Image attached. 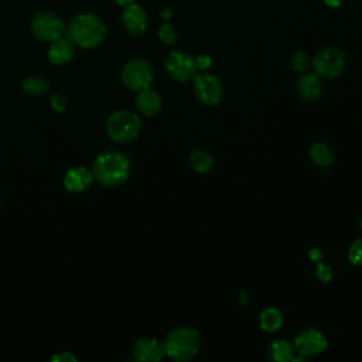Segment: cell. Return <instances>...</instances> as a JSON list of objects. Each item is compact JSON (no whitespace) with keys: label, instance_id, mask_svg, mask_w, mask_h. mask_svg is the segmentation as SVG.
<instances>
[{"label":"cell","instance_id":"obj_1","mask_svg":"<svg viewBox=\"0 0 362 362\" xmlns=\"http://www.w3.org/2000/svg\"><path fill=\"white\" fill-rule=\"evenodd\" d=\"M92 174L105 187H119L129 178L130 161L120 151H106L96 157Z\"/></svg>","mask_w":362,"mask_h":362},{"label":"cell","instance_id":"obj_2","mask_svg":"<svg viewBox=\"0 0 362 362\" xmlns=\"http://www.w3.org/2000/svg\"><path fill=\"white\" fill-rule=\"evenodd\" d=\"M163 345L165 355L173 361H191L199 351V334L192 327H177L168 332Z\"/></svg>","mask_w":362,"mask_h":362},{"label":"cell","instance_id":"obj_3","mask_svg":"<svg viewBox=\"0 0 362 362\" xmlns=\"http://www.w3.org/2000/svg\"><path fill=\"white\" fill-rule=\"evenodd\" d=\"M66 34L72 44L83 48H93L105 38L106 27L103 21L93 14H79L68 24Z\"/></svg>","mask_w":362,"mask_h":362},{"label":"cell","instance_id":"obj_4","mask_svg":"<svg viewBox=\"0 0 362 362\" xmlns=\"http://www.w3.org/2000/svg\"><path fill=\"white\" fill-rule=\"evenodd\" d=\"M141 129L140 119L130 110H117L112 113L106 122L109 137L117 143H129L139 136Z\"/></svg>","mask_w":362,"mask_h":362},{"label":"cell","instance_id":"obj_5","mask_svg":"<svg viewBox=\"0 0 362 362\" xmlns=\"http://www.w3.org/2000/svg\"><path fill=\"white\" fill-rule=\"evenodd\" d=\"M122 82L132 90L150 88L153 82V68L147 59L134 58L122 69Z\"/></svg>","mask_w":362,"mask_h":362},{"label":"cell","instance_id":"obj_6","mask_svg":"<svg viewBox=\"0 0 362 362\" xmlns=\"http://www.w3.org/2000/svg\"><path fill=\"white\" fill-rule=\"evenodd\" d=\"M313 68L318 76L337 78L345 68V55L339 48H324L315 54L313 59Z\"/></svg>","mask_w":362,"mask_h":362},{"label":"cell","instance_id":"obj_7","mask_svg":"<svg viewBox=\"0 0 362 362\" xmlns=\"http://www.w3.org/2000/svg\"><path fill=\"white\" fill-rule=\"evenodd\" d=\"M194 92L199 102L206 106H218L223 99V85L212 74H201L194 78Z\"/></svg>","mask_w":362,"mask_h":362},{"label":"cell","instance_id":"obj_8","mask_svg":"<svg viewBox=\"0 0 362 362\" xmlns=\"http://www.w3.org/2000/svg\"><path fill=\"white\" fill-rule=\"evenodd\" d=\"M164 66L168 75L180 82H187L189 79H194L198 72V65L195 58L182 51H171L164 61Z\"/></svg>","mask_w":362,"mask_h":362},{"label":"cell","instance_id":"obj_9","mask_svg":"<svg viewBox=\"0 0 362 362\" xmlns=\"http://www.w3.org/2000/svg\"><path fill=\"white\" fill-rule=\"evenodd\" d=\"M294 349L303 358L317 356L327 349L328 341L325 335L317 328H305L300 331L294 338Z\"/></svg>","mask_w":362,"mask_h":362},{"label":"cell","instance_id":"obj_10","mask_svg":"<svg viewBox=\"0 0 362 362\" xmlns=\"http://www.w3.org/2000/svg\"><path fill=\"white\" fill-rule=\"evenodd\" d=\"M31 30L38 40L54 41L62 37L64 23L52 13H38L31 21Z\"/></svg>","mask_w":362,"mask_h":362},{"label":"cell","instance_id":"obj_11","mask_svg":"<svg viewBox=\"0 0 362 362\" xmlns=\"http://www.w3.org/2000/svg\"><path fill=\"white\" fill-rule=\"evenodd\" d=\"M133 355L140 362H157L165 356L163 342L154 338H140L133 345Z\"/></svg>","mask_w":362,"mask_h":362},{"label":"cell","instance_id":"obj_12","mask_svg":"<svg viewBox=\"0 0 362 362\" xmlns=\"http://www.w3.org/2000/svg\"><path fill=\"white\" fill-rule=\"evenodd\" d=\"M122 21L127 33H130L132 35H140L141 33H144L147 27L146 11L134 3H130L124 7L122 14Z\"/></svg>","mask_w":362,"mask_h":362},{"label":"cell","instance_id":"obj_13","mask_svg":"<svg viewBox=\"0 0 362 362\" xmlns=\"http://www.w3.org/2000/svg\"><path fill=\"white\" fill-rule=\"evenodd\" d=\"M267 358L274 362H288V361H304L294 349V345L286 339H274L269 344L266 349Z\"/></svg>","mask_w":362,"mask_h":362},{"label":"cell","instance_id":"obj_14","mask_svg":"<svg viewBox=\"0 0 362 362\" xmlns=\"http://www.w3.org/2000/svg\"><path fill=\"white\" fill-rule=\"evenodd\" d=\"M93 181V174L86 167H74L64 177V187L71 192L85 191Z\"/></svg>","mask_w":362,"mask_h":362},{"label":"cell","instance_id":"obj_15","mask_svg":"<svg viewBox=\"0 0 362 362\" xmlns=\"http://www.w3.org/2000/svg\"><path fill=\"white\" fill-rule=\"evenodd\" d=\"M74 55V44L69 38H57L51 41V47L48 49V58L54 65H62L71 61Z\"/></svg>","mask_w":362,"mask_h":362},{"label":"cell","instance_id":"obj_16","mask_svg":"<svg viewBox=\"0 0 362 362\" xmlns=\"http://www.w3.org/2000/svg\"><path fill=\"white\" fill-rule=\"evenodd\" d=\"M297 89H298L300 96L304 100H307V102L315 100L320 96L321 90H322V85H321L320 76L315 72L304 74L298 79V82H297Z\"/></svg>","mask_w":362,"mask_h":362},{"label":"cell","instance_id":"obj_17","mask_svg":"<svg viewBox=\"0 0 362 362\" xmlns=\"http://www.w3.org/2000/svg\"><path fill=\"white\" fill-rule=\"evenodd\" d=\"M136 106L137 109L146 116H154L161 109V98L157 92L150 88L139 90L136 96Z\"/></svg>","mask_w":362,"mask_h":362},{"label":"cell","instance_id":"obj_18","mask_svg":"<svg viewBox=\"0 0 362 362\" xmlns=\"http://www.w3.org/2000/svg\"><path fill=\"white\" fill-rule=\"evenodd\" d=\"M259 325L266 332H276L283 325V314L276 307L264 308L259 315Z\"/></svg>","mask_w":362,"mask_h":362},{"label":"cell","instance_id":"obj_19","mask_svg":"<svg viewBox=\"0 0 362 362\" xmlns=\"http://www.w3.org/2000/svg\"><path fill=\"white\" fill-rule=\"evenodd\" d=\"M189 165L191 168L198 173V174H206L214 168V158L209 153L195 148L191 154H189Z\"/></svg>","mask_w":362,"mask_h":362},{"label":"cell","instance_id":"obj_20","mask_svg":"<svg viewBox=\"0 0 362 362\" xmlns=\"http://www.w3.org/2000/svg\"><path fill=\"white\" fill-rule=\"evenodd\" d=\"M310 158L320 167H328L334 161L332 150L322 141L313 143L308 150Z\"/></svg>","mask_w":362,"mask_h":362},{"label":"cell","instance_id":"obj_21","mask_svg":"<svg viewBox=\"0 0 362 362\" xmlns=\"http://www.w3.org/2000/svg\"><path fill=\"white\" fill-rule=\"evenodd\" d=\"M23 89L25 93H28L31 96H40V95H44L49 89V85L42 78L28 76L23 82Z\"/></svg>","mask_w":362,"mask_h":362},{"label":"cell","instance_id":"obj_22","mask_svg":"<svg viewBox=\"0 0 362 362\" xmlns=\"http://www.w3.org/2000/svg\"><path fill=\"white\" fill-rule=\"evenodd\" d=\"M348 259L355 266H362V239H355L348 249Z\"/></svg>","mask_w":362,"mask_h":362},{"label":"cell","instance_id":"obj_23","mask_svg":"<svg viewBox=\"0 0 362 362\" xmlns=\"http://www.w3.org/2000/svg\"><path fill=\"white\" fill-rule=\"evenodd\" d=\"M291 65H293L294 71H297V72H305L307 68H308V65H310V58H308V55H307L305 52L298 51V52H296V54L293 55Z\"/></svg>","mask_w":362,"mask_h":362},{"label":"cell","instance_id":"obj_24","mask_svg":"<svg viewBox=\"0 0 362 362\" xmlns=\"http://www.w3.org/2000/svg\"><path fill=\"white\" fill-rule=\"evenodd\" d=\"M158 37H160V40H161L163 42L173 44V42L175 41V38H177V34H175L174 28H173L170 24L164 23V24L160 27V30H158Z\"/></svg>","mask_w":362,"mask_h":362},{"label":"cell","instance_id":"obj_25","mask_svg":"<svg viewBox=\"0 0 362 362\" xmlns=\"http://www.w3.org/2000/svg\"><path fill=\"white\" fill-rule=\"evenodd\" d=\"M317 279L322 283H328L332 279V270L328 264L322 263L321 260L317 262Z\"/></svg>","mask_w":362,"mask_h":362},{"label":"cell","instance_id":"obj_26","mask_svg":"<svg viewBox=\"0 0 362 362\" xmlns=\"http://www.w3.org/2000/svg\"><path fill=\"white\" fill-rule=\"evenodd\" d=\"M49 102H51L52 109L57 110V112H64L66 109V99L62 95H59V93H54L51 96Z\"/></svg>","mask_w":362,"mask_h":362},{"label":"cell","instance_id":"obj_27","mask_svg":"<svg viewBox=\"0 0 362 362\" xmlns=\"http://www.w3.org/2000/svg\"><path fill=\"white\" fill-rule=\"evenodd\" d=\"M195 61H197L198 69H206V68H209V65H211V59H209V57H206V55H199L198 58H195Z\"/></svg>","mask_w":362,"mask_h":362},{"label":"cell","instance_id":"obj_28","mask_svg":"<svg viewBox=\"0 0 362 362\" xmlns=\"http://www.w3.org/2000/svg\"><path fill=\"white\" fill-rule=\"evenodd\" d=\"M308 256H310V259H311V260H314V262H320V260L322 259V252H321L318 247H313V249H310Z\"/></svg>","mask_w":362,"mask_h":362},{"label":"cell","instance_id":"obj_29","mask_svg":"<svg viewBox=\"0 0 362 362\" xmlns=\"http://www.w3.org/2000/svg\"><path fill=\"white\" fill-rule=\"evenodd\" d=\"M52 361H76V358L68 352H64V354H58L55 356H52Z\"/></svg>","mask_w":362,"mask_h":362},{"label":"cell","instance_id":"obj_30","mask_svg":"<svg viewBox=\"0 0 362 362\" xmlns=\"http://www.w3.org/2000/svg\"><path fill=\"white\" fill-rule=\"evenodd\" d=\"M246 303H247V294L245 291L239 293V304L240 305H246Z\"/></svg>","mask_w":362,"mask_h":362},{"label":"cell","instance_id":"obj_31","mask_svg":"<svg viewBox=\"0 0 362 362\" xmlns=\"http://www.w3.org/2000/svg\"><path fill=\"white\" fill-rule=\"evenodd\" d=\"M329 7H339L342 4V0H324Z\"/></svg>","mask_w":362,"mask_h":362},{"label":"cell","instance_id":"obj_32","mask_svg":"<svg viewBox=\"0 0 362 362\" xmlns=\"http://www.w3.org/2000/svg\"><path fill=\"white\" fill-rule=\"evenodd\" d=\"M117 4H120V6H127V4H130V3H133L134 0H115Z\"/></svg>","mask_w":362,"mask_h":362},{"label":"cell","instance_id":"obj_33","mask_svg":"<svg viewBox=\"0 0 362 362\" xmlns=\"http://www.w3.org/2000/svg\"><path fill=\"white\" fill-rule=\"evenodd\" d=\"M170 13H171V11H170V8H165V11H163V17H164V18H168Z\"/></svg>","mask_w":362,"mask_h":362},{"label":"cell","instance_id":"obj_34","mask_svg":"<svg viewBox=\"0 0 362 362\" xmlns=\"http://www.w3.org/2000/svg\"><path fill=\"white\" fill-rule=\"evenodd\" d=\"M361 229H362V216H361Z\"/></svg>","mask_w":362,"mask_h":362}]
</instances>
